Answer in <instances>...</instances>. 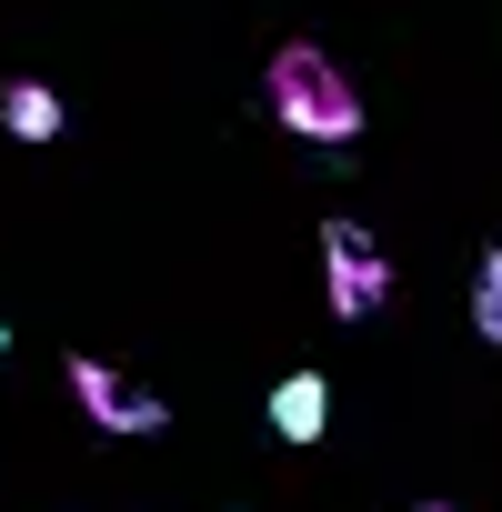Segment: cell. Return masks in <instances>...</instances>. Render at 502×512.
Here are the masks:
<instances>
[{"mask_svg":"<svg viewBox=\"0 0 502 512\" xmlns=\"http://www.w3.org/2000/svg\"><path fill=\"white\" fill-rule=\"evenodd\" d=\"M262 101H272V121L292 141H332V151L362 141V91H352V71L322 41H282L272 71H262Z\"/></svg>","mask_w":502,"mask_h":512,"instance_id":"cell-1","label":"cell"},{"mask_svg":"<svg viewBox=\"0 0 502 512\" xmlns=\"http://www.w3.org/2000/svg\"><path fill=\"white\" fill-rule=\"evenodd\" d=\"M322 292H332V322H372L382 292H392V262L372 221H322Z\"/></svg>","mask_w":502,"mask_h":512,"instance_id":"cell-2","label":"cell"},{"mask_svg":"<svg viewBox=\"0 0 502 512\" xmlns=\"http://www.w3.org/2000/svg\"><path fill=\"white\" fill-rule=\"evenodd\" d=\"M71 402L91 412V432H121V442H141V432H161V422H171V402H161L141 372L91 362V352H71Z\"/></svg>","mask_w":502,"mask_h":512,"instance_id":"cell-3","label":"cell"},{"mask_svg":"<svg viewBox=\"0 0 502 512\" xmlns=\"http://www.w3.org/2000/svg\"><path fill=\"white\" fill-rule=\"evenodd\" d=\"M272 432H282L292 452L322 442V432H332V382H322V372H282V382H272Z\"/></svg>","mask_w":502,"mask_h":512,"instance_id":"cell-4","label":"cell"},{"mask_svg":"<svg viewBox=\"0 0 502 512\" xmlns=\"http://www.w3.org/2000/svg\"><path fill=\"white\" fill-rule=\"evenodd\" d=\"M0 131L11 141H61V91L51 81H11L0 91Z\"/></svg>","mask_w":502,"mask_h":512,"instance_id":"cell-5","label":"cell"},{"mask_svg":"<svg viewBox=\"0 0 502 512\" xmlns=\"http://www.w3.org/2000/svg\"><path fill=\"white\" fill-rule=\"evenodd\" d=\"M472 332L502 352V251H482V262H472Z\"/></svg>","mask_w":502,"mask_h":512,"instance_id":"cell-6","label":"cell"},{"mask_svg":"<svg viewBox=\"0 0 502 512\" xmlns=\"http://www.w3.org/2000/svg\"><path fill=\"white\" fill-rule=\"evenodd\" d=\"M402 512H452V502H402Z\"/></svg>","mask_w":502,"mask_h":512,"instance_id":"cell-7","label":"cell"},{"mask_svg":"<svg viewBox=\"0 0 502 512\" xmlns=\"http://www.w3.org/2000/svg\"><path fill=\"white\" fill-rule=\"evenodd\" d=\"M0 352H11V322H0Z\"/></svg>","mask_w":502,"mask_h":512,"instance_id":"cell-8","label":"cell"}]
</instances>
